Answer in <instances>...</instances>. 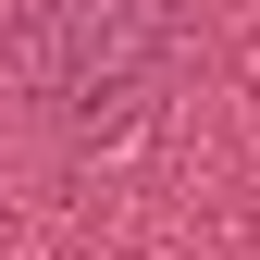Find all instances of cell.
Returning a JSON list of instances; mask_svg holds the SVG:
<instances>
[{
  "label": "cell",
  "instance_id": "cell-1",
  "mask_svg": "<svg viewBox=\"0 0 260 260\" xmlns=\"http://www.w3.org/2000/svg\"><path fill=\"white\" fill-rule=\"evenodd\" d=\"M25 75L62 124H124L161 75V13L149 0H50L25 38Z\"/></svg>",
  "mask_w": 260,
  "mask_h": 260
}]
</instances>
